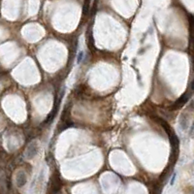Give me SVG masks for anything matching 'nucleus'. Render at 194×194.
I'll use <instances>...</instances> for the list:
<instances>
[{
	"instance_id": "f257e3e1",
	"label": "nucleus",
	"mask_w": 194,
	"mask_h": 194,
	"mask_svg": "<svg viewBox=\"0 0 194 194\" xmlns=\"http://www.w3.org/2000/svg\"><path fill=\"white\" fill-rule=\"evenodd\" d=\"M188 97H189V95H187V94H185V95H183L181 99H179V100L175 103V107H176V108H178V107L182 106L183 104H185V102H187Z\"/></svg>"
},
{
	"instance_id": "f03ea898",
	"label": "nucleus",
	"mask_w": 194,
	"mask_h": 194,
	"mask_svg": "<svg viewBox=\"0 0 194 194\" xmlns=\"http://www.w3.org/2000/svg\"><path fill=\"white\" fill-rule=\"evenodd\" d=\"M83 56H84V53L83 51H81L79 53H78V56H77V63H81L83 61Z\"/></svg>"
},
{
	"instance_id": "7ed1b4c3",
	"label": "nucleus",
	"mask_w": 194,
	"mask_h": 194,
	"mask_svg": "<svg viewBox=\"0 0 194 194\" xmlns=\"http://www.w3.org/2000/svg\"><path fill=\"white\" fill-rule=\"evenodd\" d=\"M176 177H177V173L175 172L173 174V177L171 178V181H170V185H173L174 183H175V181H176Z\"/></svg>"
}]
</instances>
